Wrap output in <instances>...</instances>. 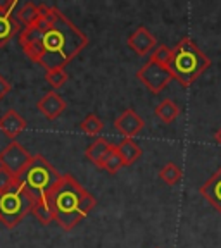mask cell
Instances as JSON below:
<instances>
[{"instance_id":"6da1fadb","label":"cell","mask_w":221,"mask_h":248,"mask_svg":"<svg viewBox=\"0 0 221 248\" xmlns=\"http://www.w3.org/2000/svg\"><path fill=\"white\" fill-rule=\"evenodd\" d=\"M38 24L42 28V59L45 71L64 69L88 45V36L80 31L59 9L38 5Z\"/></svg>"},{"instance_id":"7a4b0ae2","label":"cell","mask_w":221,"mask_h":248,"mask_svg":"<svg viewBox=\"0 0 221 248\" xmlns=\"http://www.w3.org/2000/svg\"><path fill=\"white\" fill-rule=\"evenodd\" d=\"M54 221L66 231L73 229L97 205V200L71 174L61 176L54 190L49 193Z\"/></svg>"},{"instance_id":"3957f363","label":"cell","mask_w":221,"mask_h":248,"mask_svg":"<svg viewBox=\"0 0 221 248\" xmlns=\"http://www.w3.org/2000/svg\"><path fill=\"white\" fill-rule=\"evenodd\" d=\"M211 61L190 38H182L171 52V61L168 64L173 79L182 86H190L206 69H209Z\"/></svg>"},{"instance_id":"277c9868","label":"cell","mask_w":221,"mask_h":248,"mask_svg":"<svg viewBox=\"0 0 221 248\" xmlns=\"http://www.w3.org/2000/svg\"><path fill=\"white\" fill-rule=\"evenodd\" d=\"M59 179H61V174L45 157L31 155L28 166L17 176V185L23 186L33 197V200H38V198L49 197V193L55 188Z\"/></svg>"},{"instance_id":"5b68a950","label":"cell","mask_w":221,"mask_h":248,"mask_svg":"<svg viewBox=\"0 0 221 248\" xmlns=\"http://www.w3.org/2000/svg\"><path fill=\"white\" fill-rule=\"evenodd\" d=\"M33 197L16 183L12 188L0 193V222L7 228L17 226L33 209Z\"/></svg>"},{"instance_id":"8992f818","label":"cell","mask_w":221,"mask_h":248,"mask_svg":"<svg viewBox=\"0 0 221 248\" xmlns=\"http://www.w3.org/2000/svg\"><path fill=\"white\" fill-rule=\"evenodd\" d=\"M136 78L152 93H161L173 81V76H171L170 69L152 61H149L147 64H144V66L136 71Z\"/></svg>"},{"instance_id":"52a82bcc","label":"cell","mask_w":221,"mask_h":248,"mask_svg":"<svg viewBox=\"0 0 221 248\" xmlns=\"http://www.w3.org/2000/svg\"><path fill=\"white\" fill-rule=\"evenodd\" d=\"M31 155L28 154V150L21 143H17L16 140H12L11 143L0 152V167H4L5 170H9L12 176L21 174L24 170V167L30 162Z\"/></svg>"},{"instance_id":"ba28073f","label":"cell","mask_w":221,"mask_h":248,"mask_svg":"<svg viewBox=\"0 0 221 248\" xmlns=\"http://www.w3.org/2000/svg\"><path fill=\"white\" fill-rule=\"evenodd\" d=\"M17 5H19L17 0L0 2V46H5L16 35L21 33L19 21L14 17V11Z\"/></svg>"},{"instance_id":"9c48e42d","label":"cell","mask_w":221,"mask_h":248,"mask_svg":"<svg viewBox=\"0 0 221 248\" xmlns=\"http://www.w3.org/2000/svg\"><path fill=\"white\" fill-rule=\"evenodd\" d=\"M17 40H19V45L23 48L24 55L30 61L38 64L40 59H42V28H40L38 21L33 23L31 26L23 28Z\"/></svg>"},{"instance_id":"30bf717a","label":"cell","mask_w":221,"mask_h":248,"mask_svg":"<svg viewBox=\"0 0 221 248\" xmlns=\"http://www.w3.org/2000/svg\"><path fill=\"white\" fill-rule=\"evenodd\" d=\"M128 46L136 55H147L154 52V48L157 46V40L145 26H138L128 36Z\"/></svg>"},{"instance_id":"8fae6325","label":"cell","mask_w":221,"mask_h":248,"mask_svg":"<svg viewBox=\"0 0 221 248\" xmlns=\"http://www.w3.org/2000/svg\"><path fill=\"white\" fill-rule=\"evenodd\" d=\"M145 123L133 108H126L123 114H119L116 121H114V128L124 136V138H133L144 129Z\"/></svg>"},{"instance_id":"7c38bea8","label":"cell","mask_w":221,"mask_h":248,"mask_svg":"<svg viewBox=\"0 0 221 248\" xmlns=\"http://www.w3.org/2000/svg\"><path fill=\"white\" fill-rule=\"evenodd\" d=\"M36 107H38V110L47 117V119L54 121V119H57L64 110H66V100H64L59 93L49 92L40 98L38 104H36Z\"/></svg>"},{"instance_id":"4fadbf2b","label":"cell","mask_w":221,"mask_h":248,"mask_svg":"<svg viewBox=\"0 0 221 248\" xmlns=\"http://www.w3.org/2000/svg\"><path fill=\"white\" fill-rule=\"evenodd\" d=\"M199 193L221 214V167L201 186Z\"/></svg>"},{"instance_id":"5bb4252c","label":"cell","mask_w":221,"mask_h":248,"mask_svg":"<svg viewBox=\"0 0 221 248\" xmlns=\"http://www.w3.org/2000/svg\"><path fill=\"white\" fill-rule=\"evenodd\" d=\"M24 129H26V121L16 110H7L4 116H0V131L7 138H17Z\"/></svg>"},{"instance_id":"9a60e30c","label":"cell","mask_w":221,"mask_h":248,"mask_svg":"<svg viewBox=\"0 0 221 248\" xmlns=\"http://www.w3.org/2000/svg\"><path fill=\"white\" fill-rule=\"evenodd\" d=\"M116 148L124 166H132L133 162H136V160L142 157V148H140L132 138L121 140L119 143L116 145Z\"/></svg>"},{"instance_id":"2e32d148","label":"cell","mask_w":221,"mask_h":248,"mask_svg":"<svg viewBox=\"0 0 221 248\" xmlns=\"http://www.w3.org/2000/svg\"><path fill=\"white\" fill-rule=\"evenodd\" d=\"M111 148H113V143H109L107 140H104V138H97L88 148H86L85 155L90 162H93L97 167H101L102 159H104L105 154H107Z\"/></svg>"},{"instance_id":"e0dca14e","label":"cell","mask_w":221,"mask_h":248,"mask_svg":"<svg viewBox=\"0 0 221 248\" xmlns=\"http://www.w3.org/2000/svg\"><path fill=\"white\" fill-rule=\"evenodd\" d=\"M38 16H40L38 5L33 4V2H24V4L17 9V12H16V19L19 21L21 26L26 28V26H31L33 23H36Z\"/></svg>"},{"instance_id":"ac0fdd59","label":"cell","mask_w":221,"mask_h":248,"mask_svg":"<svg viewBox=\"0 0 221 248\" xmlns=\"http://www.w3.org/2000/svg\"><path fill=\"white\" fill-rule=\"evenodd\" d=\"M154 112L164 124H170L180 116V112H182V110H180V107L173 100H170V98H164V100L161 102L157 107H155Z\"/></svg>"},{"instance_id":"d6986e66","label":"cell","mask_w":221,"mask_h":248,"mask_svg":"<svg viewBox=\"0 0 221 248\" xmlns=\"http://www.w3.org/2000/svg\"><path fill=\"white\" fill-rule=\"evenodd\" d=\"M31 212L35 214V217L42 222L43 226L51 224V222L54 221V214H52V207H51V202H49V197L35 200Z\"/></svg>"},{"instance_id":"ffe728a7","label":"cell","mask_w":221,"mask_h":248,"mask_svg":"<svg viewBox=\"0 0 221 248\" xmlns=\"http://www.w3.org/2000/svg\"><path fill=\"white\" fill-rule=\"evenodd\" d=\"M124 164H123V160H121V157H119V154H118V148H116V145H113V148L105 154V157L102 159V162H101V169H104V170H107L109 174H116L118 170L123 167Z\"/></svg>"},{"instance_id":"44dd1931","label":"cell","mask_w":221,"mask_h":248,"mask_svg":"<svg viewBox=\"0 0 221 248\" xmlns=\"http://www.w3.org/2000/svg\"><path fill=\"white\" fill-rule=\"evenodd\" d=\"M159 178L163 179L166 185L175 186V185H178V183L182 181L183 174H182V169H180L175 162H168V164H164V166L161 167Z\"/></svg>"},{"instance_id":"7402d4cb","label":"cell","mask_w":221,"mask_h":248,"mask_svg":"<svg viewBox=\"0 0 221 248\" xmlns=\"http://www.w3.org/2000/svg\"><path fill=\"white\" fill-rule=\"evenodd\" d=\"M80 129H82L85 135L97 136L99 133L104 129V123H102L101 117L95 116V114H88V116L80 123Z\"/></svg>"},{"instance_id":"603a6c76","label":"cell","mask_w":221,"mask_h":248,"mask_svg":"<svg viewBox=\"0 0 221 248\" xmlns=\"http://www.w3.org/2000/svg\"><path fill=\"white\" fill-rule=\"evenodd\" d=\"M68 73L64 69H55V71H47L45 73V81L52 86L54 90H59L66 85L68 81Z\"/></svg>"},{"instance_id":"cb8c5ba5","label":"cell","mask_w":221,"mask_h":248,"mask_svg":"<svg viewBox=\"0 0 221 248\" xmlns=\"http://www.w3.org/2000/svg\"><path fill=\"white\" fill-rule=\"evenodd\" d=\"M171 52H173V48H170V46L157 45L154 48V52H152V55H151L149 61L157 62V64H161V66L168 67V64H170V61H171Z\"/></svg>"},{"instance_id":"d4e9b609","label":"cell","mask_w":221,"mask_h":248,"mask_svg":"<svg viewBox=\"0 0 221 248\" xmlns=\"http://www.w3.org/2000/svg\"><path fill=\"white\" fill-rule=\"evenodd\" d=\"M16 183H17V178L12 176L9 170L4 169V167H0V193L9 190V188H12Z\"/></svg>"},{"instance_id":"484cf974","label":"cell","mask_w":221,"mask_h":248,"mask_svg":"<svg viewBox=\"0 0 221 248\" xmlns=\"http://www.w3.org/2000/svg\"><path fill=\"white\" fill-rule=\"evenodd\" d=\"M9 92H11V83H9L7 79L0 74V100L5 98V95H7Z\"/></svg>"},{"instance_id":"4316f807","label":"cell","mask_w":221,"mask_h":248,"mask_svg":"<svg viewBox=\"0 0 221 248\" xmlns=\"http://www.w3.org/2000/svg\"><path fill=\"white\" fill-rule=\"evenodd\" d=\"M214 140H216L218 143H220V145H221V128H220V129H218V131H216V133H214Z\"/></svg>"}]
</instances>
